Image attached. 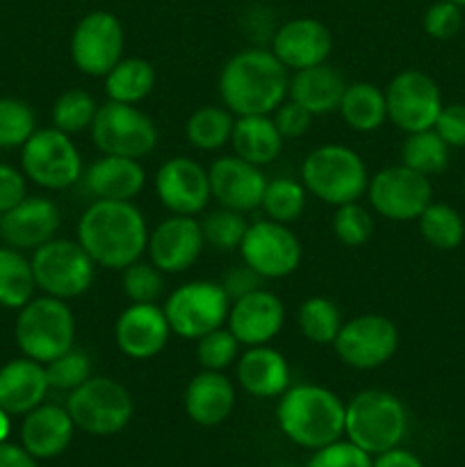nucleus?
Masks as SVG:
<instances>
[{
	"label": "nucleus",
	"mask_w": 465,
	"mask_h": 467,
	"mask_svg": "<svg viewBox=\"0 0 465 467\" xmlns=\"http://www.w3.org/2000/svg\"><path fill=\"white\" fill-rule=\"evenodd\" d=\"M78 242L96 267L123 272L149 244V226L132 201H94L78 219Z\"/></svg>",
	"instance_id": "1"
},
{
	"label": "nucleus",
	"mask_w": 465,
	"mask_h": 467,
	"mask_svg": "<svg viewBox=\"0 0 465 467\" xmlns=\"http://www.w3.org/2000/svg\"><path fill=\"white\" fill-rule=\"evenodd\" d=\"M290 91V71L263 46L237 50L219 73V96L235 117L272 114Z\"/></svg>",
	"instance_id": "2"
},
{
	"label": "nucleus",
	"mask_w": 465,
	"mask_h": 467,
	"mask_svg": "<svg viewBox=\"0 0 465 467\" xmlns=\"http://www.w3.org/2000/svg\"><path fill=\"white\" fill-rule=\"evenodd\" d=\"M345 409L346 404L328 388L301 383L283 392L276 406V420L281 431L294 445L319 450L342 438Z\"/></svg>",
	"instance_id": "3"
},
{
	"label": "nucleus",
	"mask_w": 465,
	"mask_h": 467,
	"mask_svg": "<svg viewBox=\"0 0 465 467\" xmlns=\"http://www.w3.org/2000/svg\"><path fill=\"white\" fill-rule=\"evenodd\" d=\"M301 182L308 194L322 203H354L367 192L369 173L363 158L354 149L342 144H324L310 150L301 164Z\"/></svg>",
	"instance_id": "4"
},
{
	"label": "nucleus",
	"mask_w": 465,
	"mask_h": 467,
	"mask_svg": "<svg viewBox=\"0 0 465 467\" xmlns=\"http://www.w3.org/2000/svg\"><path fill=\"white\" fill-rule=\"evenodd\" d=\"M14 340L23 356L46 365L73 349L76 342V317L64 299L39 296L30 299L18 310L14 324Z\"/></svg>",
	"instance_id": "5"
},
{
	"label": "nucleus",
	"mask_w": 465,
	"mask_h": 467,
	"mask_svg": "<svg viewBox=\"0 0 465 467\" xmlns=\"http://www.w3.org/2000/svg\"><path fill=\"white\" fill-rule=\"evenodd\" d=\"M408 427V415L404 404L392 392L363 390L345 409V433L346 441L358 445L367 454L399 447Z\"/></svg>",
	"instance_id": "6"
},
{
	"label": "nucleus",
	"mask_w": 465,
	"mask_h": 467,
	"mask_svg": "<svg viewBox=\"0 0 465 467\" xmlns=\"http://www.w3.org/2000/svg\"><path fill=\"white\" fill-rule=\"evenodd\" d=\"M67 410L73 424L89 436H114L132 418V397L123 383L109 377H89L68 392Z\"/></svg>",
	"instance_id": "7"
},
{
	"label": "nucleus",
	"mask_w": 465,
	"mask_h": 467,
	"mask_svg": "<svg viewBox=\"0 0 465 467\" xmlns=\"http://www.w3.org/2000/svg\"><path fill=\"white\" fill-rule=\"evenodd\" d=\"M32 274L36 290L55 299H76L91 287L96 276L94 260L87 255L80 242L53 237L32 251Z\"/></svg>",
	"instance_id": "8"
},
{
	"label": "nucleus",
	"mask_w": 465,
	"mask_h": 467,
	"mask_svg": "<svg viewBox=\"0 0 465 467\" xmlns=\"http://www.w3.org/2000/svg\"><path fill=\"white\" fill-rule=\"evenodd\" d=\"M21 167L27 181L44 190H67L82 181L85 164L71 135L55 126L36 128L21 146Z\"/></svg>",
	"instance_id": "9"
},
{
	"label": "nucleus",
	"mask_w": 465,
	"mask_h": 467,
	"mask_svg": "<svg viewBox=\"0 0 465 467\" xmlns=\"http://www.w3.org/2000/svg\"><path fill=\"white\" fill-rule=\"evenodd\" d=\"M162 310L173 336L199 340L205 333L226 327L231 299L222 283L190 281L167 296Z\"/></svg>",
	"instance_id": "10"
},
{
	"label": "nucleus",
	"mask_w": 465,
	"mask_h": 467,
	"mask_svg": "<svg viewBox=\"0 0 465 467\" xmlns=\"http://www.w3.org/2000/svg\"><path fill=\"white\" fill-rule=\"evenodd\" d=\"M96 149L103 155H121V158L141 160L158 146V128L149 114L137 105L108 103L98 105L94 123L89 128Z\"/></svg>",
	"instance_id": "11"
},
{
	"label": "nucleus",
	"mask_w": 465,
	"mask_h": 467,
	"mask_svg": "<svg viewBox=\"0 0 465 467\" xmlns=\"http://www.w3.org/2000/svg\"><path fill=\"white\" fill-rule=\"evenodd\" d=\"M365 194L378 217L390 222H418L433 201V185L431 178L399 162L369 176Z\"/></svg>",
	"instance_id": "12"
},
{
	"label": "nucleus",
	"mask_w": 465,
	"mask_h": 467,
	"mask_svg": "<svg viewBox=\"0 0 465 467\" xmlns=\"http://www.w3.org/2000/svg\"><path fill=\"white\" fill-rule=\"evenodd\" d=\"M71 59L80 73L89 78H105L123 57L126 32L117 14L96 9L85 14L73 27Z\"/></svg>",
	"instance_id": "13"
},
{
	"label": "nucleus",
	"mask_w": 465,
	"mask_h": 467,
	"mask_svg": "<svg viewBox=\"0 0 465 467\" xmlns=\"http://www.w3.org/2000/svg\"><path fill=\"white\" fill-rule=\"evenodd\" d=\"M331 347L346 368L377 369L399 349V328L386 315H358L342 322Z\"/></svg>",
	"instance_id": "14"
},
{
	"label": "nucleus",
	"mask_w": 465,
	"mask_h": 467,
	"mask_svg": "<svg viewBox=\"0 0 465 467\" xmlns=\"http://www.w3.org/2000/svg\"><path fill=\"white\" fill-rule=\"evenodd\" d=\"M242 263L249 265L264 281H278L294 274L301 265V242L287 223L253 222L246 228L240 244Z\"/></svg>",
	"instance_id": "15"
},
{
	"label": "nucleus",
	"mask_w": 465,
	"mask_h": 467,
	"mask_svg": "<svg viewBox=\"0 0 465 467\" xmlns=\"http://www.w3.org/2000/svg\"><path fill=\"white\" fill-rule=\"evenodd\" d=\"M388 119L399 130L408 132L433 128L442 109V94L438 82L419 68H404L386 87Z\"/></svg>",
	"instance_id": "16"
},
{
	"label": "nucleus",
	"mask_w": 465,
	"mask_h": 467,
	"mask_svg": "<svg viewBox=\"0 0 465 467\" xmlns=\"http://www.w3.org/2000/svg\"><path fill=\"white\" fill-rule=\"evenodd\" d=\"M155 194L171 214L196 217L212 199L208 169L191 158H169L155 173Z\"/></svg>",
	"instance_id": "17"
},
{
	"label": "nucleus",
	"mask_w": 465,
	"mask_h": 467,
	"mask_svg": "<svg viewBox=\"0 0 465 467\" xmlns=\"http://www.w3.org/2000/svg\"><path fill=\"white\" fill-rule=\"evenodd\" d=\"M205 240L201 222L187 214H171L149 231L146 251L162 274L187 272L199 260Z\"/></svg>",
	"instance_id": "18"
},
{
	"label": "nucleus",
	"mask_w": 465,
	"mask_h": 467,
	"mask_svg": "<svg viewBox=\"0 0 465 467\" xmlns=\"http://www.w3.org/2000/svg\"><path fill=\"white\" fill-rule=\"evenodd\" d=\"M208 176L212 199L222 208L246 214L258 210L263 203L264 187H267V176L263 173V167H255L232 153L214 160L208 169Z\"/></svg>",
	"instance_id": "19"
},
{
	"label": "nucleus",
	"mask_w": 465,
	"mask_h": 467,
	"mask_svg": "<svg viewBox=\"0 0 465 467\" xmlns=\"http://www.w3.org/2000/svg\"><path fill=\"white\" fill-rule=\"evenodd\" d=\"M272 50L287 71L317 67L328 62L333 50L331 30L317 18H290L272 35Z\"/></svg>",
	"instance_id": "20"
},
{
	"label": "nucleus",
	"mask_w": 465,
	"mask_h": 467,
	"mask_svg": "<svg viewBox=\"0 0 465 467\" xmlns=\"http://www.w3.org/2000/svg\"><path fill=\"white\" fill-rule=\"evenodd\" d=\"M171 328L158 304H130L114 324L117 349L130 360L155 358L167 347Z\"/></svg>",
	"instance_id": "21"
},
{
	"label": "nucleus",
	"mask_w": 465,
	"mask_h": 467,
	"mask_svg": "<svg viewBox=\"0 0 465 467\" xmlns=\"http://www.w3.org/2000/svg\"><path fill=\"white\" fill-rule=\"evenodd\" d=\"M62 226L57 203L46 196H26L0 214V237L18 251H35L53 240Z\"/></svg>",
	"instance_id": "22"
},
{
	"label": "nucleus",
	"mask_w": 465,
	"mask_h": 467,
	"mask_svg": "<svg viewBox=\"0 0 465 467\" xmlns=\"http://www.w3.org/2000/svg\"><path fill=\"white\" fill-rule=\"evenodd\" d=\"M226 327L242 347L269 345L285 327V306L274 292L258 287L232 301Z\"/></svg>",
	"instance_id": "23"
},
{
	"label": "nucleus",
	"mask_w": 465,
	"mask_h": 467,
	"mask_svg": "<svg viewBox=\"0 0 465 467\" xmlns=\"http://www.w3.org/2000/svg\"><path fill=\"white\" fill-rule=\"evenodd\" d=\"M82 182L94 201H132L146 187V171L140 160L100 155L85 169Z\"/></svg>",
	"instance_id": "24"
},
{
	"label": "nucleus",
	"mask_w": 465,
	"mask_h": 467,
	"mask_svg": "<svg viewBox=\"0 0 465 467\" xmlns=\"http://www.w3.org/2000/svg\"><path fill=\"white\" fill-rule=\"evenodd\" d=\"M73 431L67 406L39 404L23 418L21 442L35 459H55L71 445Z\"/></svg>",
	"instance_id": "25"
},
{
	"label": "nucleus",
	"mask_w": 465,
	"mask_h": 467,
	"mask_svg": "<svg viewBox=\"0 0 465 467\" xmlns=\"http://www.w3.org/2000/svg\"><path fill=\"white\" fill-rule=\"evenodd\" d=\"M237 381L258 400L281 397L290 388V365L278 349L269 345L246 347L244 354L235 363Z\"/></svg>",
	"instance_id": "26"
},
{
	"label": "nucleus",
	"mask_w": 465,
	"mask_h": 467,
	"mask_svg": "<svg viewBox=\"0 0 465 467\" xmlns=\"http://www.w3.org/2000/svg\"><path fill=\"white\" fill-rule=\"evenodd\" d=\"M185 413L201 427H217L235 409V386L223 372L203 369L185 388Z\"/></svg>",
	"instance_id": "27"
},
{
	"label": "nucleus",
	"mask_w": 465,
	"mask_h": 467,
	"mask_svg": "<svg viewBox=\"0 0 465 467\" xmlns=\"http://www.w3.org/2000/svg\"><path fill=\"white\" fill-rule=\"evenodd\" d=\"M50 386L46 368L36 360L21 356L0 368V409L9 415H26L44 404Z\"/></svg>",
	"instance_id": "28"
},
{
	"label": "nucleus",
	"mask_w": 465,
	"mask_h": 467,
	"mask_svg": "<svg viewBox=\"0 0 465 467\" xmlns=\"http://www.w3.org/2000/svg\"><path fill=\"white\" fill-rule=\"evenodd\" d=\"M346 85L349 82L345 80V76L333 64L324 62L317 67L292 71L287 99L308 109L313 117H319V114L337 112Z\"/></svg>",
	"instance_id": "29"
},
{
	"label": "nucleus",
	"mask_w": 465,
	"mask_h": 467,
	"mask_svg": "<svg viewBox=\"0 0 465 467\" xmlns=\"http://www.w3.org/2000/svg\"><path fill=\"white\" fill-rule=\"evenodd\" d=\"M231 144L237 158L255 167H264L281 155L285 140L278 132L272 114H246V117H235Z\"/></svg>",
	"instance_id": "30"
},
{
	"label": "nucleus",
	"mask_w": 465,
	"mask_h": 467,
	"mask_svg": "<svg viewBox=\"0 0 465 467\" xmlns=\"http://www.w3.org/2000/svg\"><path fill=\"white\" fill-rule=\"evenodd\" d=\"M342 121L356 132H374L386 123V91L374 82H349L340 100Z\"/></svg>",
	"instance_id": "31"
},
{
	"label": "nucleus",
	"mask_w": 465,
	"mask_h": 467,
	"mask_svg": "<svg viewBox=\"0 0 465 467\" xmlns=\"http://www.w3.org/2000/svg\"><path fill=\"white\" fill-rule=\"evenodd\" d=\"M155 80V67L149 59L121 57L105 76V94L108 100L137 105L153 91Z\"/></svg>",
	"instance_id": "32"
},
{
	"label": "nucleus",
	"mask_w": 465,
	"mask_h": 467,
	"mask_svg": "<svg viewBox=\"0 0 465 467\" xmlns=\"http://www.w3.org/2000/svg\"><path fill=\"white\" fill-rule=\"evenodd\" d=\"M36 281L32 274L30 258L14 246H0V306L21 310L35 299Z\"/></svg>",
	"instance_id": "33"
},
{
	"label": "nucleus",
	"mask_w": 465,
	"mask_h": 467,
	"mask_svg": "<svg viewBox=\"0 0 465 467\" xmlns=\"http://www.w3.org/2000/svg\"><path fill=\"white\" fill-rule=\"evenodd\" d=\"M235 114L219 105H203L194 109L185 123V137L194 149L210 153L231 144Z\"/></svg>",
	"instance_id": "34"
},
{
	"label": "nucleus",
	"mask_w": 465,
	"mask_h": 467,
	"mask_svg": "<svg viewBox=\"0 0 465 467\" xmlns=\"http://www.w3.org/2000/svg\"><path fill=\"white\" fill-rule=\"evenodd\" d=\"M418 226L422 240L438 251H451L463 244L465 240L463 217L450 203L431 201L418 217Z\"/></svg>",
	"instance_id": "35"
},
{
	"label": "nucleus",
	"mask_w": 465,
	"mask_h": 467,
	"mask_svg": "<svg viewBox=\"0 0 465 467\" xmlns=\"http://www.w3.org/2000/svg\"><path fill=\"white\" fill-rule=\"evenodd\" d=\"M450 146L433 128L408 132L401 144V164L431 178L445 171L450 164Z\"/></svg>",
	"instance_id": "36"
},
{
	"label": "nucleus",
	"mask_w": 465,
	"mask_h": 467,
	"mask_svg": "<svg viewBox=\"0 0 465 467\" xmlns=\"http://www.w3.org/2000/svg\"><path fill=\"white\" fill-rule=\"evenodd\" d=\"M342 322L345 319H342L337 304L326 296H310L299 306V313H296L301 336L317 347L333 345V340L340 333Z\"/></svg>",
	"instance_id": "37"
},
{
	"label": "nucleus",
	"mask_w": 465,
	"mask_h": 467,
	"mask_svg": "<svg viewBox=\"0 0 465 467\" xmlns=\"http://www.w3.org/2000/svg\"><path fill=\"white\" fill-rule=\"evenodd\" d=\"M305 196H308V190L301 181L285 176L274 178V181H267L260 208L264 210L267 219L290 226L292 222H296L304 214Z\"/></svg>",
	"instance_id": "38"
},
{
	"label": "nucleus",
	"mask_w": 465,
	"mask_h": 467,
	"mask_svg": "<svg viewBox=\"0 0 465 467\" xmlns=\"http://www.w3.org/2000/svg\"><path fill=\"white\" fill-rule=\"evenodd\" d=\"M96 112H98V105L89 91L68 89L57 96L53 109H50V119L57 130L67 132V135H78V132L89 130Z\"/></svg>",
	"instance_id": "39"
},
{
	"label": "nucleus",
	"mask_w": 465,
	"mask_h": 467,
	"mask_svg": "<svg viewBox=\"0 0 465 467\" xmlns=\"http://www.w3.org/2000/svg\"><path fill=\"white\" fill-rule=\"evenodd\" d=\"M246 228H249V222L244 219V214L235 213V210L231 208L212 210V213L205 214L203 222H201L205 244L222 251V254L240 249Z\"/></svg>",
	"instance_id": "40"
},
{
	"label": "nucleus",
	"mask_w": 465,
	"mask_h": 467,
	"mask_svg": "<svg viewBox=\"0 0 465 467\" xmlns=\"http://www.w3.org/2000/svg\"><path fill=\"white\" fill-rule=\"evenodd\" d=\"M36 130V117L26 100L0 99V149H21Z\"/></svg>",
	"instance_id": "41"
},
{
	"label": "nucleus",
	"mask_w": 465,
	"mask_h": 467,
	"mask_svg": "<svg viewBox=\"0 0 465 467\" xmlns=\"http://www.w3.org/2000/svg\"><path fill=\"white\" fill-rule=\"evenodd\" d=\"M121 290L130 304H158L164 292V274L140 258L123 269Z\"/></svg>",
	"instance_id": "42"
},
{
	"label": "nucleus",
	"mask_w": 465,
	"mask_h": 467,
	"mask_svg": "<svg viewBox=\"0 0 465 467\" xmlns=\"http://www.w3.org/2000/svg\"><path fill=\"white\" fill-rule=\"evenodd\" d=\"M196 342V360L203 369H212V372H223L237 363L240 358V342L232 336L231 328L222 327L214 331L201 336Z\"/></svg>",
	"instance_id": "43"
},
{
	"label": "nucleus",
	"mask_w": 465,
	"mask_h": 467,
	"mask_svg": "<svg viewBox=\"0 0 465 467\" xmlns=\"http://www.w3.org/2000/svg\"><path fill=\"white\" fill-rule=\"evenodd\" d=\"M331 228L333 235H336V240L340 242V244L363 246L374 233L372 213H369L365 205H360L358 201L337 205L336 214H333Z\"/></svg>",
	"instance_id": "44"
},
{
	"label": "nucleus",
	"mask_w": 465,
	"mask_h": 467,
	"mask_svg": "<svg viewBox=\"0 0 465 467\" xmlns=\"http://www.w3.org/2000/svg\"><path fill=\"white\" fill-rule=\"evenodd\" d=\"M44 368L50 390L71 392L91 377L89 356L85 351L76 349H68L67 354L57 356L55 360L46 363Z\"/></svg>",
	"instance_id": "45"
},
{
	"label": "nucleus",
	"mask_w": 465,
	"mask_h": 467,
	"mask_svg": "<svg viewBox=\"0 0 465 467\" xmlns=\"http://www.w3.org/2000/svg\"><path fill=\"white\" fill-rule=\"evenodd\" d=\"M424 32H427L431 39L447 41L451 36H456L463 27V7L450 3V0H438L431 7L424 12L422 18Z\"/></svg>",
	"instance_id": "46"
},
{
	"label": "nucleus",
	"mask_w": 465,
	"mask_h": 467,
	"mask_svg": "<svg viewBox=\"0 0 465 467\" xmlns=\"http://www.w3.org/2000/svg\"><path fill=\"white\" fill-rule=\"evenodd\" d=\"M308 467H372V454L351 441H336L315 450Z\"/></svg>",
	"instance_id": "47"
},
{
	"label": "nucleus",
	"mask_w": 465,
	"mask_h": 467,
	"mask_svg": "<svg viewBox=\"0 0 465 467\" xmlns=\"http://www.w3.org/2000/svg\"><path fill=\"white\" fill-rule=\"evenodd\" d=\"M272 119L276 123L278 132L283 135V140H299V137H304L310 130V123H313V114L290 99H285L274 109Z\"/></svg>",
	"instance_id": "48"
},
{
	"label": "nucleus",
	"mask_w": 465,
	"mask_h": 467,
	"mask_svg": "<svg viewBox=\"0 0 465 467\" xmlns=\"http://www.w3.org/2000/svg\"><path fill=\"white\" fill-rule=\"evenodd\" d=\"M433 130L450 149H465V103L442 105Z\"/></svg>",
	"instance_id": "49"
},
{
	"label": "nucleus",
	"mask_w": 465,
	"mask_h": 467,
	"mask_svg": "<svg viewBox=\"0 0 465 467\" xmlns=\"http://www.w3.org/2000/svg\"><path fill=\"white\" fill-rule=\"evenodd\" d=\"M263 281L264 278L260 276V274H255L249 265L240 263L235 265V267L228 269L226 276H223L222 281V287L232 304V301L242 299V296L251 295V292H255L258 287H263Z\"/></svg>",
	"instance_id": "50"
},
{
	"label": "nucleus",
	"mask_w": 465,
	"mask_h": 467,
	"mask_svg": "<svg viewBox=\"0 0 465 467\" xmlns=\"http://www.w3.org/2000/svg\"><path fill=\"white\" fill-rule=\"evenodd\" d=\"M26 173L0 162V214L26 199Z\"/></svg>",
	"instance_id": "51"
},
{
	"label": "nucleus",
	"mask_w": 465,
	"mask_h": 467,
	"mask_svg": "<svg viewBox=\"0 0 465 467\" xmlns=\"http://www.w3.org/2000/svg\"><path fill=\"white\" fill-rule=\"evenodd\" d=\"M0 467H39L36 459L26 447L12 445V442H0Z\"/></svg>",
	"instance_id": "52"
},
{
	"label": "nucleus",
	"mask_w": 465,
	"mask_h": 467,
	"mask_svg": "<svg viewBox=\"0 0 465 467\" xmlns=\"http://www.w3.org/2000/svg\"><path fill=\"white\" fill-rule=\"evenodd\" d=\"M372 467H424V465L413 451L392 447V450L383 451V454H377V459L372 461Z\"/></svg>",
	"instance_id": "53"
},
{
	"label": "nucleus",
	"mask_w": 465,
	"mask_h": 467,
	"mask_svg": "<svg viewBox=\"0 0 465 467\" xmlns=\"http://www.w3.org/2000/svg\"><path fill=\"white\" fill-rule=\"evenodd\" d=\"M9 418H12V415H9L7 410L0 409V442L7 441L9 431H12V422H9Z\"/></svg>",
	"instance_id": "54"
},
{
	"label": "nucleus",
	"mask_w": 465,
	"mask_h": 467,
	"mask_svg": "<svg viewBox=\"0 0 465 467\" xmlns=\"http://www.w3.org/2000/svg\"><path fill=\"white\" fill-rule=\"evenodd\" d=\"M450 3L459 5V7H463V9H465V0H450Z\"/></svg>",
	"instance_id": "55"
},
{
	"label": "nucleus",
	"mask_w": 465,
	"mask_h": 467,
	"mask_svg": "<svg viewBox=\"0 0 465 467\" xmlns=\"http://www.w3.org/2000/svg\"><path fill=\"white\" fill-rule=\"evenodd\" d=\"M463 187H465V185H463Z\"/></svg>",
	"instance_id": "56"
}]
</instances>
